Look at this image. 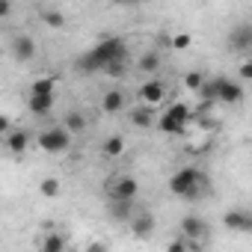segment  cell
Instances as JSON below:
<instances>
[{
	"label": "cell",
	"mask_w": 252,
	"mask_h": 252,
	"mask_svg": "<svg viewBox=\"0 0 252 252\" xmlns=\"http://www.w3.org/2000/svg\"><path fill=\"white\" fill-rule=\"evenodd\" d=\"M158 65H160L158 51H146V54L140 57V71H158Z\"/></svg>",
	"instance_id": "24"
},
{
	"label": "cell",
	"mask_w": 252,
	"mask_h": 252,
	"mask_svg": "<svg viewBox=\"0 0 252 252\" xmlns=\"http://www.w3.org/2000/svg\"><path fill=\"white\" fill-rule=\"evenodd\" d=\"M54 89H57V80L54 77H39V80H33L30 95H54Z\"/></svg>",
	"instance_id": "19"
},
{
	"label": "cell",
	"mask_w": 252,
	"mask_h": 252,
	"mask_svg": "<svg viewBox=\"0 0 252 252\" xmlns=\"http://www.w3.org/2000/svg\"><path fill=\"white\" fill-rule=\"evenodd\" d=\"M63 249H65V237L57 234V231L45 234V240H42V246H39V252H63Z\"/></svg>",
	"instance_id": "18"
},
{
	"label": "cell",
	"mask_w": 252,
	"mask_h": 252,
	"mask_svg": "<svg viewBox=\"0 0 252 252\" xmlns=\"http://www.w3.org/2000/svg\"><path fill=\"white\" fill-rule=\"evenodd\" d=\"M131 125H134V128H149V125H152V110L149 107L131 110Z\"/></svg>",
	"instance_id": "21"
},
{
	"label": "cell",
	"mask_w": 252,
	"mask_h": 252,
	"mask_svg": "<svg viewBox=\"0 0 252 252\" xmlns=\"http://www.w3.org/2000/svg\"><path fill=\"white\" fill-rule=\"evenodd\" d=\"M42 21H45L48 27H54V30H57V27H63V24H65V15H63L60 9H51V6H48V9H42Z\"/></svg>",
	"instance_id": "23"
},
{
	"label": "cell",
	"mask_w": 252,
	"mask_h": 252,
	"mask_svg": "<svg viewBox=\"0 0 252 252\" xmlns=\"http://www.w3.org/2000/svg\"><path fill=\"white\" fill-rule=\"evenodd\" d=\"M125 57H128V42L119 39V36H110V39H101L98 45H92V48L77 60V68H80L83 74L107 71L110 65L125 63Z\"/></svg>",
	"instance_id": "1"
},
{
	"label": "cell",
	"mask_w": 252,
	"mask_h": 252,
	"mask_svg": "<svg viewBox=\"0 0 252 252\" xmlns=\"http://www.w3.org/2000/svg\"><path fill=\"white\" fill-rule=\"evenodd\" d=\"M155 214H149V211H137V217L131 220V231H134V237H152V231H155Z\"/></svg>",
	"instance_id": "12"
},
{
	"label": "cell",
	"mask_w": 252,
	"mask_h": 252,
	"mask_svg": "<svg viewBox=\"0 0 252 252\" xmlns=\"http://www.w3.org/2000/svg\"><path fill=\"white\" fill-rule=\"evenodd\" d=\"M190 42H193V39H190V33H178L169 45H172L175 51H184V48H190Z\"/></svg>",
	"instance_id": "26"
},
{
	"label": "cell",
	"mask_w": 252,
	"mask_h": 252,
	"mask_svg": "<svg viewBox=\"0 0 252 252\" xmlns=\"http://www.w3.org/2000/svg\"><path fill=\"white\" fill-rule=\"evenodd\" d=\"M86 252H107V243H101V240H92V243L86 246Z\"/></svg>",
	"instance_id": "30"
},
{
	"label": "cell",
	"mask_w": 252,
	"mask_h": 252,
	"mask_svg": "<svg viewBox=\"0 0 252 252\" xmlns=\"http://www.w3.org/2000/svg\"><path fill=\"white\" fill-rule=\"evenodd\" d=\"M107 74H110V77H122V74H125V63H116V65H110V68H107Z\"/></svg>",
	"instance_id": "29"
},
{
	"label": "cell",
	"mask_w": 252,
	"mask_h": 252,
	"mask_svg": "<svg viewBox=\"0 0 252 252\" xmlns=\"http://www.w3.org/2000/svg\"><path fill=\"white\" fill-rule=\"evenodd\" d=\"M181 237L184 240H202V237H208V222L202 217H196V214H187L181 220Z\"/></svg>",
	"instance_id": "9"
},
{
	"label": "cell",
	"mask_w": 252,
	"mask_h": 252,
	"mask_svg": "<svg viewBox=\"0 0 252 252\" xmlns=\"http://www.w3.org/2000/svg\"><path fill=\"white\" fill-rule=\"evenodd\" d=\"M205 187H208V178L196 166H184L169 178V193L178 199H196L199 190H205Z\"/></svg>",
	"instance_id": "2"
},
{
	"label": "cell",
	"mask_w": 252,
	"mask_h": 252,
	"mask_svg": "<svg viewBox=\"0 0 252 252\" xmlns=\"http://www.w3.org/2000/svg\"><path fill=\"white\" fill-rule=\"evenodd\" d=\"M122 152H125V140H122L119 134H113V137L104 140V155H107V158H119Z\"/></svg>",
	"instance_id": "20"
},
{
	"label": "cell",
	"mask_w": 252,
	"mask_h": 252,
	"mask_svg": "<svg viewBox=\"0 0 252 252\" xmlns=\"http://www.w3.org/2000/svg\"><path fill=\"white\" fill-rule=\"evenodd\" d=\"M205 83H208V80H205L202 71H187V74H184V86H187L190 92H202Z\"/></svg>",
	"instance_id": "22"
},
{
	"label": "cell",
	"mask_w": 252,
	"mask_h": 252,
	"mask_svg": "<svg viewBox=\"0 0 252 252\" xmlns=\"http://www.w3.org/2000/svg\"><path fill=\"white\" fill-rule=\"evenodd\" d=\"M27 110L33 116H48L54 110V95H30L27 98Z\"/></svg>",
	"instance_id": "15"
},
{
	"label": "cell",
	"mask_w": 252,
	"mask_h": 252,
	"mask_svg": "<svg viewBox=\"0 0 252 252\" xmlns=\"http://www.w3.org/2000/svg\"><path fill=\"white\" fill-rule=\"evenodd\" d=\"M222 225L237 234H252V211L246 208H228L222 214Z\"/></svg>",
	"instance_id": "8"
},
{
	"label": "cell",
	"mask_w": 252,
	"mask_h": 252,
	"mask_svg": "<svg viewBox=\"0 0 252 252\" xmlns=\"http://www.w3.org/2000/svg\"><path fill=\"white\" fill-rule=\"evenodd\" d=\"M30 131H24V128H18V131H12L9 137H3V143H6V149L12 152V155H24V149L30 146Z\"/></svg>",
	"instance_id": "14"
},
{
	"label": "cell",
	"mask_w": 252,
	"mask_h": 252,
	"mask_svg": "<svg viewBox=\"0 0 252 252\" xmlns=\"http://www.w3.org/2000/svg\"><path fill=\"white\" fill-rule=\"evenodd\" d=\"M137 193H140V184H137L134 175H119V178H113V181L107 184L110 202H134Z\"/></svg>",
	"instance_id": "6"
},
{
	"label": "cell",
	"mask_w": 252,
	"mask_h": 252,
	"mask_svg": "<svg viewBox=\"0 0 252 252\" xmlns=\"http://www.w3.org/2000/svg\"><path fill=\"white\" fill-rule=\"evenodd\" d=\"M68 146H71V134L63 128V125H54V128L39 134V149L48 152V155H63Z\"/></svg>",
	"instance_id": "5"
},
{
	"label": "cell",
	"mask_w": 252,
	"mask_h": 252,
	"mask_svg": "<svg viewBox=\"0 0 252 252\" xmlns=\"http://www.w3.org/2000/svg\"><path fill=\"white\" fill-rule=\"evenodd\" d=\"M12 57H15L18 63H30V60L36 57V42H33L30 36H15V39H12Z\"/></svg>",
	"instance_id": "11"
},
{
	"label": "cell",
	"mask_w": 252,
	"mask_h": 252,
	"mask_svg": "<svg viewBox=\"0 0 252 252\" xmlns=\"http://www.w3.org/2000/svg\"><path fill=\"white\" fill-rule=\"evenodd\" d=\"M237 77L240 80H252V60H246V63L237 65Z\"/></svg>",
	"instance_id": "27"
},
{
	"label": "cell",
	"mask_w": 252,
	"mask_h": 252,
	"mask_svg": "<svg viewBox=\"0 0 252 252\" xmlns=\"http://www.w3.org/2000/svg\"><path fill=\"white\" fill-rule=\"evenodd\" d=\"M225 48L231 54H252V24H234L228 30Z\"/></svg>",
	"instance_id": "7"
},
{
	"label": "cell",
	"mask_w": 252,
	"mask_h": 252,
	"mask_svg": "<svg viewBox=\"0 0 252 252\" xmlns=\"http://www.w3.org/2000/svg\"><path fill=\"white\" fill-rule=\"evenodd\" d=\"M205 101H222V104H240L243 101V86L237 80H228V77H214L205 83V89L199 92Z\"/></svg>",
	"instance_id": "3"
},
{
	"label": "cell",
	"mask_w": 252,
	"mask_h": 252,
	"mask_svg": "<svg viewBox=\"0 0 252 252\" xmlns=\"http://www.w3.org/2000/svg\"><path fill=\"white\" fill-rule=\"evenodd\" d=\"M101 110L104 113H122L125 110V92L122 89H107L104 92V98H101Z\"/></svg>",
	"instance_id": "13"
},
{
	"label": "cell",
	"mask_w": 252,
	"mask_h": 252,
	"mask_svg": "<svg viewBox=\"0 0 252 252\" xmlns=\"http://www.w3.org/2000/svg\"><path fill=\"white\" fill-rule=\"evenodd\" d=\"M110 220H116V222H131L137 214H131V202H110Z\"/></svg>",
	"instance_id": "16"
},
{
	"label": "cell",
	"mask_w": 252,
	"mask_h": 252,
	"mask_svg": "<svg viewBox=\"0 0 252 252\" xmlns=\"http://www.w3.org/2000/svg\"><path fill=\"white\" fill-rule=\"evenodd\" d=\"M190 119H193V110H190L184 101H172V104L166 107V113L158 119V128H160L163 134H184L187 125H190Z\"/></svg>",
	"instance_id": "4"
},
{
	"label": "cell",
	"mask_w": 252,
	"mask_h": 252,
	"mask_svg": "<svg viewBox=\"0 0 252 252\" xmlns=\"http://www.w3.org/2000/svg\"><path fill=\"white\" fill-rule=\"evenodd\" d=\"M63 128L74 137V134H80L83 128H86V116L83 113H77V110H71V113H65V119H63Z\"/></svg>",
	"instance_id": "17"
},
{
	"label": "cell",
	"mask_w": 252,
	"mask_h": 252,
	"mask_svg": "<svg viewBox=\"0 0 252 252\" xmlns=\"http://www.w3.org/2000/svg\"><path fill=\"white\" fill-rule=\"evenodd\" d=\"M39 190H42V196L54 199V196H60V181H57V178H45V181L39 184Z\"/></svg>",
	"instance_id": "25"
},
{
	"label": "cell",
	"mask_w": 252,
	"mask_h": 252,
	"mask_svg": "<svg viewBox=\"0 0 252 252\" xmlns=\"http://www.w3.org/2000/svg\"><path fill=\"white\" fill-rule=\"evenodd\" d=\"M166 252H187V240H184V237H175V240L166 246Z\"/></svg>",
	"instance_id": "28"
},
{
	"label": "cell",
	"mask_w": 252,
	"mask_h": 252,
	"mask_svg": "<svg viewBox=\"0 0 252 252\" xmlns=\"http://www.w3.org/2000/svg\"><path fill=\"white\" fill-rule=\"evenodd\" d=\"M137 95H140V101H143V104H149V107H152V104H160V101L166 98V86H163L160 80H146V83L140 86V92H137Z\"/></svg>",
	"instance_id": "10"
}]
</instances>
